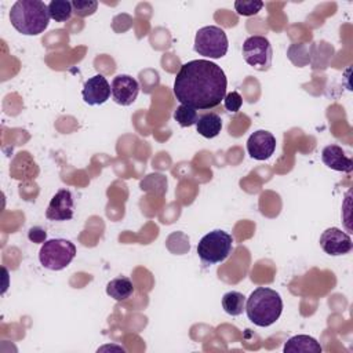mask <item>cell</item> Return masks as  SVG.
Returning a JSON list of instances; mask_svg holds the SVG:
<instances>
[{
	"instance_id": "obj_1",
	"label": "cell",
	"mask_w": 353,
	"mask_h": 353,
	"mask_svg": "<svg viewBox=\"0 0 353 353\" xmlns=\"http://www.w3.org/2000/svg\"><path fill=\"white\" fill-rule=\"evenodd\" d=\"M226 87L228 79L219 65L207 59H193L181 65L172 92L181 105L208 110L223 101Z\"/></svg>"
},
{
	"instance_id": "obj_2",
	"label": "cell",
	"mask_w": 353,
	"mask_h": 353,
	"mask_svg": "<svg viewBox=\"0 0 353 353\" xmlns=\"http://www.w3.org/2000/svg\"><path fill=\"white\" fill-rule=\"evenodd\" d=\"M10 22L19 33L37 36L50 23L48 4L40 0H18L10 10Z\"/></svg>"
},
{
	"instance_id": "obj_3",
	"label": "cell",
	"mask_w": 353,
	"mask_h": 353,
	"mask_svg": "<svg viewBox=\"0 0 353 353\" xmlns=\"http://www.w3.org/2000/svg\"><path fill=\"white\" fill-rule=\"evenodd\" d=\"M283 312L280 294L268 287L255 288L245 301V313L258 327H269L279 320Z\"/></svg>"
},
{
	"instance_id": "obj_4",
	"label": "cell",
	"mask_w": 353,
	"mask_h": 353,
	"mask_svg": "<svg viewBox=\"0 0 353 353\" xmlns=\"http://www.w3.org/2000/svg\"><path fill=\"white\" fill-rule=\"evenodd\" d=\"M233 250V237L221 229L204 234L197 244V254L205 266L223 262Z\"/></svg>"
},
{
	"instance_id": "obj_5",
	"label": "cell",
	"mask_w": 353,
	"mask_h": 353,
	"mask_svg": "<svg viewBox=\"0 0 353 353\" xmlns=\"http://www.w3.org/2000/svg\"><path fill=\"white\" fill-rule=\"evenodd\" d=\"M76 256V245L66 239L46 240L39 251V261L48 270H62Z\"/></svg>"
},
{
	"instance_id": "obj_6",
	"label": "cell",
	"mask_w": 353,
	"mask_h": 353,
	"mask_svg": "<svg viewBox=\"0 0 353 353\" xmlns=\"http://www.w3.org/2000/svg\"><path fill=\"white\" fill-rule=\"evenodd\" d=\"M193 48L199 55L210 59H219L228 52V36L222 28L215 25L200 28L196 32Z\"/></svg>"
},
{
	"instance_id": "obj_7",
	"label": "cell",
	"mask_w": 353,
	"mask_h": 353,
	"mask_svg": "<svg viewBox=\"0 0 353 353\" xmlns=\"http://www.w3.org/2000/svg\"><path fill=\"white\" fill-rule=\"evenodd\" d=\"M244 61L256 70L265 72L272 65L273 50L270 41L265 36H250L241 47Z\"/></svg>"
},
{
	"instance_id": "obj_8",
	"label": "cell",
	"mask_w": 353,
	"mask_h": 353,
	"mask_svg": "<svg viewBox=\"0 0 353 353\" xmlns=\"http://www.w3.org/2000/svg\"><path fill=\"white\" fill-rule=\"evenodd\" d=\"M320 247L331 256L345 255L352 251L353 243L347 233L338 228H328L320 236Z\"/></svg>"
},
{
	"instance_id": "obj_9",
	"label": "cell",
	"mask_w": 353,
	"mask_h": 353,
	"mask_svg": "<svg viewBox=\"0 0 353 353\" xmlns=\"http://www.w3.org/2000/svg\"><path fill=\"white\" fill-rule=\"evenodd\" d=\"M73 211L74 200L72 192L69 189H59L50 200V204L46 210V218L55 222L69 221L73 218Z\"/></svg>"
},
{
	"instance_id": "obj_10",
	"label": "cell",
	"mask_w": 353,
	"mask_h": 353,
	"mask_svg": "<svg viewBox=\"0 0 353 353\" xmlns=\"http://www.w3.org/2000/svg\"><path fill=\"white\" fill-rule=\"evenodd\" d=\"M112 98L121 106H130L139 94V83L130 74H117L110 84Z\"/></svg>"
},
{
	"instance_id": "obj_11",
	"label": "cell",
	"mask_w": 353,
	"mask_h": 353,
	"mask_svg": "<svg viewBox=\"0 0 353 353\" xmlns=\"http://www.w3.org/2000/svg\"><path fill=\"white\" fill-rule=\"evenodd\" d=\"M276 150V138L266 130H256L247 141V152L254 160H268Z\"/></svg>"
},
{
	"instance_id": "obj_12",
	"label": "cell",
	"mask_w": 353,
	"mask_h": 353,
	"mask_svg": "<svg viewBox=\"0 0 353 353\" xmlns=\"http://www.w3.org/2000/svg\"><path fill=\"white\" fill-rule=\"evenodd\" d=\"M110 94H112L110 84L108 83L103 74H95L90 77L84 83L81 90L83 101L91 106L105 103L110 98Z\"/></svg>"
},
{
	"instance_id": "obj_13",
	"label": "cell",
	"mask_w": 353,
	"mask_h": 353,
	"mask_svg": "<svg viewBox=\"0 0 353 353\" xmlns=\"http://www.w3.org/2000/svg\"><path fill=\"white\" fill-rule=\"evenodd\" d=\"M321 160L331 170L341 171V172L353 171L352 159L345 153V150L339 145H335V143L327 145L321 152Z\"/></svg>"
},
{
	"instance_id": "obj_14",
	"label": "cell",
	"mask_w": 353,
	"mask_h": 353,
	"mask_svg": "<svg viewBox=\"0 0 353 353\" xmlns=\"http://www.w3.org/2000/svg\"><path fill=\"white\" fill-rule=\"evenodd\" d=\"M283 350L284 353H321L323 347L313 336L301 334L291 336L284 343Z\"/></svg>"
},
{
	"instance_id": "obj_15",
	"label": "cell",
	"mask_w": 353,
	"mask_h": 353,
	"mask_svg": "<svg viewBox=\"0 0 353 353\" xmlns=\"http://www.w3.org/2000/svg\"><path fill=\"white\" fill-rule=\"evenodd\" d=\"M196 130L201 137L207 139L215 138L222 130V119L212 112L204 113L199 117L196 123Z\"/></svg>"
},
{
	"instance_id": "obj_16",
	"label": "cell",
	"mask_w": 353,
	"mask_h": 353,
	"mask_svg": "<svg viewBox=\"0 0 353 353\" xmlns=\"http://www.w3.org/2000/svg\"><path fill=\"white\" fill-rule=\"evenodd\" d=\"M106 294L114 301H125L134 294V284L128 277H116L106 284Z\"/></svg>"
},
{
	"instance_id": "obj_17",
	"label": "cell",
	"mask_w": 353,
	"mask_h": 353,
	"mask_svg": "<svg viewBox=\"0 0 353 353\" xmlns=\"http://www.w3.org/2000/svg\"><path fill=\"white\" fill-rule=\"evenodd\" d=\"M245 296L239 291H229L222 296V307L229 316H240L245 310Z\"/></svg>"
},
{
	"instance_id": "obj_18",
	"label": "cell",
	"mask_w": 353,
	"mask_h": 353,
	"mask_svg": "<svg viewBox=\"0 0 353 353\" xmlns=\"http://www.w3.org/2000/svg\"><path fill=\"white\" fill-rule=\"evenodd\" d=\"M48 12L50 18L55 22H66L70 19L73 10H72V1L68 0H52L48 3Z\"/></svg>"
},
{
	"instance_id": "obj_19",
	"label": "cell",
	"mask_w": 353,
	"mask_h": 353,
	"mask_svg": "<svg viewBox=\"0 0 353 353\" xmlns=\"http://www.w3.org/2000/svg\"><path fill=\"white\" fill-rule=\"evenodd\" d=\"M174 119L181 127H190L197 123L199 116L196 109L186 105H179L174 112Z\"/></svg>"
},
{
	"instance_id": "obj_20",
	"label": "cell",
	"mask_w": 353,
	"mask_h": 353,
	"mask_svg": "<svg viewBox=\"0 0 353 353\" xmlns=\"http://www.w3.org/2000/svg\"><path fill=\"white\" fill-rule=\"evenodd\" d=\"M263 7V3L259 0H237L234 1V8L239 15L251 17L258 14Z\"/></svg>"
},
{
	"instance_id": "obj_21",
	"label": "cell",
	"mask_w": 353,
	"mask_h": 353,
	"mask_svg": "<svg viewBox=\"0 0 353 353\" xmlns=\"http://www.w3.org/2000/svg\"><path fill=\"white\" fill-rule=\"evenodd\" d=\"M98 8V1L95 0H73L72 1V10L76 17L84 18L88 15H92Z\"/></svg>"
},
{
	"instance_id": "obj_22",
	"label": "cell",
	"mask_w": 353,
	"mask_h": 353,
	"mask_svg": "<svg viewBox=\"0 0 353 353\" xmlns=\"http://www.w3.org/2000/svg\"><path fill=\"white\" fill-rule=\"evenodd\" d=\"M223 105H225L226 110H229L232 113H236V112H239L241 109L243 98H241V95L237 91H232V92L225 95Z\"/></svg>"
},
{
	"instance_id": "obj_23",
	"label": "cell",
	"mask_w": 353,
	"mask_h": 353,
	"mask_svg": "<svg viewBox=\"0 0 353 353\" xmlns=\"http://www.w3.org/2000/svg\"><path fill=\"white\" fill-rule=\"evenodd\" d=\"M29 239L34 243H44L46 241V230L40 228H32L29 230Z\"/></svg>"
}]
</instances>
